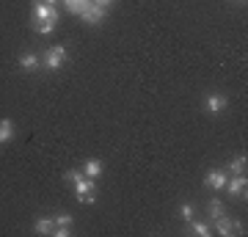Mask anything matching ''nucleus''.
<instances>
[{
  "label": "nucleus",
  "instance_id": "nucleus-19",
  "mask_svg": "<svg viewBox=\"0 0 248 237\" xmlns=\"http://www.w3.org/2000/svg\"><path fill=\"white\" fill-rule=\"evenodd\" d=\"M83 168H69V171H66V174H63V179H66V182H78V179H83Z\"/></svg>",
  "mask_w": 248,
  "mask_h": 237
},
{
  "label": "nucleus",
  "instance_id": "nucleus-13",
  "mask_svg": "<svg viewBox=\"0 0 248 237\" xmlns=\"http://www.w3.org/2000/svg\"><path fill=\"white\" fill-rule=\"evenodd\" d=\"M83 174L91 176V179H97V176L102 174V163H99V160H86V166H83Z\"/></svg>",
  "mask_w": 248,
  "mask_h": 237
},
{
  "label": "nucleus",
  "instance_id": "nucleus-11",
  "mask_svg": "<svg viewBox=\"0 0 248 237\" xmlns=\"http://www.w3.org/2000/svg\"><path fill=\"white\" fill-rule=\"evenodd\" d=\"M55 25H58V19H39V22H33V31L39 36H47L55 31Z\"/></svg>",
  "mask_w": 248,
  "mask_h": 237
},
{
  "label": "nucleus",
  "instance_id": "nucleus-20",
  "mask_svg": "<svg viewBox=\"0 0 248 237\" xmlns=\"http://www.w3.org/2000/svg\"><path fill=\"white\" fill-rule=\"evenodd\" d=\"M179 215H182V218H185L187 223H190V221L196 218V210H193V204H182V207H179Z\"/></svg>",
  "mask_w": 248,
  "mask_h": 237
},
{
  "label": "nucleus",
  "instance_id": "nucleus-4",
  "mask_svg": "<svg viewBox=\"0 0 248 237\" xmlns=\"http://www.w3.org/2000/svg\"><path fill=\"white\" fill-rule=\"evenodd\" d=\"M80 19H83L86 25H99V22L105 19V6H97V3L91 0V6L80 14Z\"/></svg>",
  "mask_w": 248,
  "mask_h": 237
},
{
  "label": "nucleus",
  "instance_id": "nucleus-14",
  "mask_svg": "<svg viewBox=\"0 0 248 237\" xmlns=\"http://www.w3.org/2000/svg\"><path fill=\"white\" fill-rule=\"evenodd\" d=\"M63 3H66V9H69L72 14H78V17L91 6V0H63Z\"/></svg>",
  "mask_w": 248,
  "mask_h": 237
},
{
  "label": "nucleus",
  "instance_id": "nucleus-3",
  "mask_svg": "<svg viewBox=\"0 0 248 237\" xmlns=\"http://www.w3.org/2000/svg\"><path fill=\"white\" fill-rule=\"evenodd\" d=\"M215 232H218V235H240V232H243V223H240L237 218L221 215V218H215Z\"/></svg>",
  "mask_w": 248,
  "mask_h": 237
},
{
  "label": "nucleus",
  "instance_id": "nucleus-18",
  "mask_svg": "<svg viewBox=\"0 0 248 237\" xmlns=\"http://www.w3.org/2000/svg\"><path fill=\"white\" fill-rule=\"evenodd\" d=\"M190 232H193V235H199V237H207L213 229L207 226V223H199V221L193 218V221H190Z\"/></svg>",
  "mask_w": 248,
  "mask_h": 237
},
{
  "label": "nucleus",
  "instance_id": "nucleus-7",
  "mask_svg": "<svg viewBox=\"0 0 248 237\" xmlns=\"http://www.w3.org/2000/svg\"><path fill=\"white\" fill-rule=\"evenodd\" d=\"M33 19L39 22V19H58V11H55V6H47L45 0H39L33 6Z\"/></svg>",
  "mask_w": 248,
  "mask_h": 237
},
{
  "label": "nucleus",
  "instance_id": "nucleus-9",
  "mask_svg": "<svg viewBox=\"0 0 248 237\" xmlns=\"http://www.w3.org/2000/svg\"><path fill=\"white\" fill-rule=\"evenodd\" d=\"M226 190H229V196H240V193H246V174H240V176H232V179H226V185H223Z\"/></svg>",
  "mask_w": 248,
  "mask_h": 237
},
{
  "label": "nucleus",
  "instance_id": "nucleus-6",
  "mask_svg": "<svg viewBox=\"0 0 248 237\" xmlns=\"http://www.w3.org/2000/svg\"><path fill=\"white\" fill-rule=\"evenodd\" d=\"M204 111L210 116H221L223 111H226V97H223V94H210L207 102H204Z\"/></svg>",
  "mask_w": 248,
  "mask_h": 237
},
{
  "label": "nucleus",
  "instance_id": "nucleus-23",
  "mask_svg": "<svg viewBox=\"0 0 248 237\" xmlns=\"http://www.w3.org/2000/svg\"><path fill=\"white\" fill-rule=\"evenodd\" d=\"M243 3H246V0H243Z\"/></svg>",
  "mask_w": 248,
  "mask_h": 237
},
{
  "label": "nucleus",
  "instance_id": "nucleus-22",
  "mask_svg": "<svg viewBox=\"0 0 248 237\" xmlns=\"http://www.w3.org/2000/svg\"><path fill=\"white\" fill-rule=\"evenodd\" d=\"M47 6H55V3H61V0H45Z\"/></svg>",
  "mask_w": 248,
  "mask_h": 237
},
{
  "label": "nucleus",
  "instance_id": "nucleus-12",
  "mask_svg": "<svg viewBox=\"0 0 248 237\" xmlns=\"http://www.w3.org/2000/svg\"><path fill=\"white\" fill-rule=\"evenodd\" d=\"M246 163H248V160H246V155H237V158H234V160L229 163V174H232V176L246 174Z\"/></svg>",
  "mask_w": 248,
  "mask_h": 237
},
{
  "label": "nucleus",
  "instance_id": "nucleus-8",
  "mask_svg": "<svg viewBox=\"0 0 248 237\" xmlns=\"http://www.w3.org/2000/svg\"><path fill=\"white\" fill-rule=\"evenodd\" d=\"M19 66H22V72H36V69H42V58L36 53H25V55H19Z\"/></svg>",
  "mask_w": 248,
  "mask_h": 237
},
{
  "label": "nucleus",
  "instance_id": "nucleus-10",
  "mask_svg": "<svg viewBox=\"0 0 248 237\" xmlns=\"http://www.w3.org/2000/svg\"><path fill=\"white\" fill-rule=\"evenodd\" d=\"M53 229H55V223L50 215H39L36 218V235H53Z\"/></svg>",
  "mask_w": 248,
  "mask_h": 237
},
{
  "label": "nucleus",
  "instance_id": "nucleus-1",
  "mask_svg": "<svg viewBox=\"0 0 248 237\" xmlns=\"http://www.w3.org/2000/svg\"><path fill=\"white\" fill-rule=\"evenodd\" d=\"M66 58H69L66 47H63V44H53V47L45 53V58H42V66H47L50 72H58L63 63H66Z\"/></svg>",
  "mask_w": 248,
  "mask_h": 237
},
{
  "label": "nucleus",
  "instance_id": "nucleus-21",
  "mask_svg": "<svg viewBox=\"0 0 248 237\" xmlns=\"http://www.w3.org/2000/svg\"><path fill=\"white\" fill-rule=\"evenodd\" d=\"M94 3H97V6H105V9H108V6H113L116 0H94Z\"/></svg>",
  "mask_w": 248,
  "mask_h": 237
},
{
  "label": "nucleus",
  "instance_id": "nucleus-15",
  "mask_svg": "<svg viewBox=\"0 0 248 237\" xmlns=\"http://www.w3.org/2000/svg\"><path fill=\"white\" fill-rule=\"evenodd\" d=\"M207 212H210V218H221V215H226V207H223L221 199H213V202L207 204Z\"/></svg>",
  "mask_w": 248,
  "mask_h": 237
},
{
  "label": "nucleus",
  "instance_id": "nucleus-17",
  "mask_svg": "<svg viewBox=\"0 0 248 237\" xmlns=\"http://www.w3.org/2000/svg\"><path fill=\"white\" fill-rule=\"evenodd\" d=\"M72 215L69 212H58V215H55L53 218V223H55V229H72Z\"/></svg>",
  "mask_w": 248,
  "mask_h": 237
},
{
  "label": "nucleus",
  "instance_id": "nucleus-5",
  "mask_svg": "<svg viewBox=\"0 0 248 237\" xmlns=\"http://www.w3.org/2000/svg\"><path fill=\"white\" fill-rule=\"evenodd\" d=\"M226 179H229V176H226V171H223V168H210V171H207V176H204V185H207L210 190H221L223 185H226Z\"/></svg>",
  "mask_w": 248,
  "mask_h": 237
},
{
  "label": "nucleus",
  "instance_id": "nucleus-2",
  "mask_svg": "<svg viewBox=\"0 0 248 237\" xmlns=\"http://www.w3.org/2000/svg\"><path fill=\"white\" fill-rule=\"evenodd\" d=\"M94 190H97V185H94L91 176H83V179L75 182V193H78V202L80 204H94V202H97V199H94Z\"/></svg>",
  "mask_w": 248,
  "mask_h": 237
},
{
  "label": "nucleus",
  "instance_id": "nucleus-16",
  "mask_svg": "<svg viewBox=\"0 0 248 237\" xmlns=\"http://www.w3.org/2000/svg\"><path fill=\"white\" fill-rule=\"evenodd\" d=\"M14 138V124L9 122V119H3L0 122V143H6V141Z\"/></svg>",
  "mask_w": 248,
  "mask_h": 237
}]
</instances>
